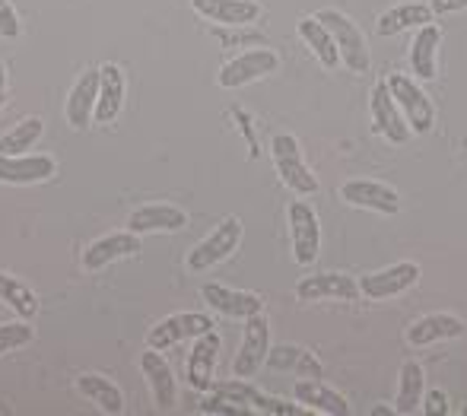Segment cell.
<instances>
[{
  "mask_svg": "<svg viewBox=\"0 0 467 416\" xmlns=\"http://www.w3.org/2000/svg\"><path fill=\"white\" fill-rule=\"evenodd\" d=\"M318 19L327 26V32L334 36L337 42V51H340V64L353 74H366L369 70V45H366V36L357 29L350 16L337 10H321Z\"/></svg>",
  "mask_w": 467,
  "mask_h": 416,
  "instance_id": "cell-1",
  "label": "cell"
},
{
  "mask_svg": "<svg viewBox=\"0 0 467 416\" xmlns=\"http://www.w3.org/2000/svg\"><path fill=\"white\" fill-rule=\"evenodd\" d=\"M271 153H274V166H277V175L280 182L286 184L289 191L296 194H315L318 191V178L312 175V169L306 166L302 160V150H299V140L293 134H277L271 140Z\"/></svg>",
  "mask_w": 467,
  "mask_h": 416,
  "instance_id": "cell-2",
  "label": "cell"
},
{
  "mask_svg": "<svg viewBox=\"0 0 467 416\" xmlns=\"http://www.w3.org/2000/svg\"><path fill=\"white\" fill-rule=\"evenodd\" d=\"M385 83H388V89H391V99L398 102L400 115H404L407 124H410V130H417V134H430L432 124H436V109H432L430 96H426V92L404 74H391Z\"/></svg>",
  "mask_w": 467,
  "mask_h": 416,
  "instance_id": "cell-3",
  "label": "cell"
},
{
  "mask_svg": "<svg viewBox=\"0 0 467 416\" xmlns=\"http://www.w3.org/2000/svg\"><path fill=\"white\" fill-rule=\"evenodd\" d=\"M242 242V220L239 216H226L201 245H194L188 251V270L201 274V270H210L213 264L226 261Z\"/></svg>",
  "mask_w": 467,
  "mask_h": 416,
  "instance_id": "cell-4",
  "label": "cell"
},
{
  "mask_svg": "<svg viewBox=\"0 0 467 416\" xmlns=\"http://www.w3.org/2000/svg\"><path fill=\"white\" fill-rule=\"evenodd\" d=\"M267 353H271V328H267V318L261 312L245 318V334H242V347L233 359V372L239 379H254L267 362Z\"/></svg>",
  "mask_w": 467,
  "mask_h": 416,
  "instance_id": "cell-5",
  "label": "cell"
},
{
  "mask_svg": "<svg viewBox=\"0 0 467 416\" xmlns=\"http://www.w3.org/2000/svg\"><path fill=\"white\" fill-rule=\"evenodd\" d=\"M289 245H293L296 264H315L321 248V226L315 210L306 201H293L289 203Z\"/></svg>",
  "mask_w": 467,
  "mask_h": 416,
  "instance_id": "cell-6",
  "label": "cell"
},
{
  "mask_svg": "<svg viewBox=\"0 0 467 416\" xmlns=\"http://www.w3.org/2000/svg\"><path fill=\"white\" fill-rule=\"evenodd\" d=\"M277 68H280V57L271 48H252L245 55L233 57L229 64H223L216 83L223 89H239V86H248L267 74H277Z\"/></svg>",
  "mask_w": 467,
  "mask_h": 416,
  "instance_id": "cell-7",
  "label": "cell"
},
{
  "mask_svg": "<svg viewBox=\"0 0 467 416\" xmlns=\"http://www.w3.org/2000/svg\"><path fill=\"white\" fill-rule=\"evenodd\" d=\"M213 331V321H210V315L203 312H179V315H169V318H162L156 328H150L147 334V347L153 349H169L175 347V343L188 340V337H201Z\"/></svg>",
  "mask_w": 467,
  "mask_h": 416,
  "instance_id": "cell-8",
  "label": "cell"
},
{
  "mask_svg": "<svg viewBox=\"0 0 467 416\" xmlns=\"http://www.w3.org/2000/svg\"><path fill=\"white\" fill-rule=\"evenodd\" d=\"M340 197H344L350 207L375 210V213H385V216H394L400 210L398 191L381 182H369V178H353V182L340 184Z\"/></svg>",
  "mask_w": 467,
  "mask_h": 416,
  "instance_id": "cell-9",
  "label": "cell"
},
{
  "mask_svg": "<svg viewBox=\"0 0 467 416\" xmlns=\"http://www.w3.org/2000/svg\"><path fill=\"white\" fill-rule=\"evenodd\" d=\"M420 280V267L413 261H400L391 264L385 270H375V274L366 276L359 283V293L369 296V299H391V296H400L407 289H413Z\"/></svg>",
  "mask_w": 467,
  "mask_h": 416,
  "instance_id": "cell-10",
  "label": "cell"
},
{
  "mask_svg": "<svg viewBox=\"0 0 467 416\" xmlns=\"http://www.w3.org/2000/svg\"><path fill=\"white\" fill-rule=\"evenodd\" d=\"M369 111H372L375 134H381L385 140H391V143H407V137H410V124H407V118L400 115V109H398V102L391 99L388 83H379L372 89Z\"/></svg>",
  "mask_w": 467,
  "mask_h": 416,
  "instance_id": "cell-11",
  "label": "cell"
},
{
  "mask_svg": "<svg viewBox=\"0 0 467 416\" xmlns=\"http://www.w3.org/2000/svg\"><path fill=\"white\" fill-rule=\"evenodd\" d=\"M191 6L197 16L226 29H245L261 16V6L254 0H191Z\"/></svg>",
  "mask_w": 467,
  "mask_h": 416,
  "instance_id": "cell-12",
  "label": "cell"
},
{
  "mask_svg": "<svg viewBox=\"0 0 467 416\" xmlns=\"http://www.w3.org/2000/svg\"><path fill=\"white\" fill-rule=\"evenodd\" d=\"M296 296L302 302H321V299H344L353 302L359 296V283L347 274H315V276H302L296 283Z\"/></svg>",
  "mask_w": 467,
  "mask_h": 416,
  "instance_id": "cell-13",
  "label": "cell"
},
{
  "mask_svg": "<svg viewBox=\"0 0 467 416\" xmlns=\"http://www.w3.org/2000/svg\"><path fill=\"white\" fill-rule=\"evenodd\" d=\"M57 162L51 156H4L0 153V184H38L55 178Z\"/></svg>",
  "mask_w": 467,
  "mask_h": 416,
  "instance_id": "cell-14",
  "label": "cell"
},
{
  "mask_svg": "<svg viewBox=\"0 0 467 416\" xmlns=\"http://www.w3.org/2000/svg\"><path fill=\"white\" fill-rule=\"evenodd\" d=\"M203 302H207L213 312L226 315V318H252V315H261L265 312V302L261 296L254 293H239V289H229V286H220V283H207L201 289Z\"/></svg>",
  "mask_w": 467,
  "mask_h": 416,
  "instance_id": "cell-15",
  "label": "cell"
},
{
  "mask_svg": "<svg viewBox=\"0 0 467 416\" xmlns=\"http://www.w3.org/2000/svg\"><path fill=\"white\" fill-rule=\"evenodd\" d=\"M140 372H143V379H147L156 407H160V411H172L175 400H179V388H175V375H172V369H169V362L162 359V349L150 347L147 353L140 356Z\"/></svg>",
  "mask_w": 467,
  "mask_h": 416,
  "instance_id": "cell-16",
  "label": "cell"
},
{
  "mask_svg": "<svg viewBox=\"0 0 467 416\" xmlns=\"http://www.w3.org/2000/svg\"><path fill=\"white\" fill-rule=\"evenodd\" d=\"M216 356H220V334L207 331L194 337V347L188 353V385L194 391H210L213 388V369Z\"/></svg>",
  "mask_w": 467,
  "mask_h": 416,
  "instance_id": "cell-17",
  "label": "cell"
},
{
  "mask_svg": "<svg viewBox=\"0 0 467 416\" xmlns=\"http://www.w3.org/2000/svg\"><path fill=\"white\" fill-rule=\"evenodd\" d=\"M96 99H99V70H87L77 77L74 89L67 92L64 118L74 130H83L96 118Z\"/></svg>",
  "mask_w": 467,
  "mask_h": 416,
  "instance_id": "cell-18",
  "label": "cell"
},
{
  "mask_svg": "<svg viewBox=\"0 0 467 416\" xmlns=\"http://www.w3.org/2000/svg\"><path fill=\"white\" fill-rule=\"evenodd\" d=\"M140 251V235L137 233H111L96 239L93 245L83 251V267L87 270H102L111 261H121V257H134Z\"/></svg>",
  "mask_w": 467,
  "mask_h": 416,
  "instance_id": "cell-19",
  "label": "cell"
},
{
  "mask_svg": "<svg viewBox=\"0 0 467 416\" xmlns=\"http://www.w3.org/2000/svg\"><path fill=\"white\" fill-rule=\"evenodd\" d=\"M188 226V213L172 203H150V207H140L128 216V229L137 235L143 233H179V229Z\"/></svg>",
  "mask_w": 467,
  "mask_h": 416,
  "instance_id": "cell-20",
  "label": "cell"
},
{
  "mask_svg": "<svg viewBox=\"0 0 467 416\" xmlns=\"http://www.w3.org/2000/svg\"><path fill=\"white\" fill-rule=\"evenodd\" d=\"M293 398H296V404H302L306 411H315V413H327V416L350 413V404H347L334 388H327L321 379H299L293 385Z\"/></svg>",
  "mask_w": 467,
  "mask_h": 416,
  "instance_id": "cell-21",
  "label": "cell"
},
{
  "mask_svg": "<svg viewBox=\"0 0 467 416\" xmlns=\"http://www.w3.org/2000/svg\"><path fill=\"white\" fill-rule=\"evenodd\" d=\"M124 105V74L118 64L99 68V99H96V121L111 124Z\"/></svg>",
  "mask_w": 467,
  "mask_h": 416,
  "instance_id": "cell-22",
  "label": "cell"
},
{
  "mask_svg": "<svg viewBox=\"0 0 467 416\" xmlns=\"http://www.w3.org/2000/svg\"><path fill=\"white\" fill-rule=\"evenodd\" d=\"M442 48V29L436 23H426L417 29V38L410 45V68L417 80H432L436 77V57Z\"/></svg>",
  "mask_w": 467,
  "mask_h": 416,
  "instance_id": "cell-23",
  "label": "cell"
},
{
  "mask_svg": "<svg viewBox=\"0 0 467 416\" xmlns=\"http://www.w3.org/2000/svg\"><path fill=\"white\" fill-rule=\"evenodd\" d=\"M467 331L464 321L455 318V315H426V318L413 321L410 331H407V340L413 347H430V343H439V340H455Z\"/></svg>",
  "mask_w": 467,
  "mask_h": 416,
  "instance_id": "cell-24",
  "label": "cell"
},
{
  "mask_svg": "<svg viewBox=\"0 0 467 416\" xmlns=\"http://www.w3.org/2000/svg\"><path fill=\"white\" fill-rule=\"evenodd\" d=\"M77 391H80L89 404H96V411H102L109 416H121L124 413L121 388H118L111 379H105V375H96V372L80 375V379H77Z\"/></svg>",
  "mask_w": 467,
  "mask_h": 416,
  "instance_id": "cell-25",
  "label": "cell"
},
{
  "mask_svg": "<svg viewBox=\"0 0 467 416\" xmlns=\"http://www.w3.org/2000/svg\"><path fill=\"white\" fill-rule=\"evenodd\" d=\"M432 6L430 4H398L391 6V10H385L379 16V26H375V32L379 36H398V32H407V29H420V26L432 23Z\"/></svg>",
  "mask_w": 467,
  "mask_h": 416,
  "instance_id": "cell-26",
  "label": "cell"
},
{
  "mask_svg": "<svg viewBox=\"0 0 467 416\" xmlns=\"http://www.w3.org/2000/svg\"><path fill=\"white\" fill-rule=\"evenodd\" d=\"M267 366L280 369V372H296L299 379H321V362L315 359V353H308V349H302V347H293V343L271 347Z\"/></svg>",
  "mask_w": 467,
  "mask_h": 416,
  "instance_id": "cell-27",
  "label": "cell"
},
{
  "mask_svg": "<svg viewBox=\"0 0 467 416\" xmlns=\"http://www.w3.org/2000/svg\"><path fill=\"white\" fill-rule=\"evenodd\" d=\"M423 385H426V375L423 366L413 359H407L400 366V379H398V398H394V413L400 416H410L423 407Z\"/></svg>",
  "mask_w": 467,
  "mask_h": 416,
  "instance_id": "cell-28",
  "label": "cell"
},
{
  "mask_svg": "<svg viewBox=\"0 0 467 416\" xmlns=\"http://www.w3.org/2000/svg\"><path fill=\"white\" fill-rule=\"evenodd\" d=\"M299 38L312 48V55L325 64L327 70H334L340 64V51H337V42L334 36L327 32V26L321 23L318 16H306L299 19Z\"/></svg>",
  "mask_w": 467,
  "mask_h": 416,
  "instance_id": "cell-29",
  "label": "cell"
},
{
  "mask_svg": "<svg viewBox=\"0 0 467 416\" xmlns=\"http://www.w3.org/2000/svg\"><path fill=\"white\" fill-rule=\"evenodd\" d=\"M45 134V121L42 118H23L19 124H13L10 134L0 137V153L4 156H19L26 150L36 147V140Z\"/></svg>",
  "mask_w": 467,
  "mask_h": 416,
  "instance_id": "cell-30",
  "label": "cell"
},
{
  "mask_svg": "<svg viewBox=\"0 0 467 416\" xmlns=\"http://www.w3.org/2000/svg\"><path fill=\"white\" fill-rule=\"evenodd\" d=\"M0 302H6V306L13 308V312L19 315V318H36L38 312V299L36 293H32L26 283H19L16 276L10 274H0Z\"/></svg>",
  "mask_w": 467,
  "mask_h": 416,
  "instance_id": "cell-31",
  "label": "cell"
},
{
  "mask_svg": "<svg viewBox=\"0 0 467 416\" xmlns=\"http://www.w3.org/2000/svg\"><path fill=\"white\" fill-rule=\"evenodd\" d=\"M210 391L220 394V398H226V400H233V404H242V407H254L261 400L258 388L248 385V379H239V375H235L233 381H213Z\"/></svg>",
  "mask_w": 467,
  "mask_h": 416,
  "instance_id": "cell-32",
  "label": "cell"
},
{
  "mask_svg": "<svg viewBox=\"0 0 467 416\" xmlns=\"http://www.w3.org/2000/svg\"><path fill=\"white\" fill-rule=\"evenodd\" d=\"M36 340V331L23 321H13V325H0V356L13 353V349L26 347V343Z\"/></svg>",
  "mask_w": 467,
  "mask_h": 416,
  "instance_id": "cell-33",
  "label": "cell"
},
{
  "mask_svg": "<svg viewBox=\"0 0 467 416\" xmlns=\"http://www.w3.org/2000/svg\"><path fill=\"white\" fill-rule=\"evenodd\" d=\"M197 411H201V413H216V416H242V413H248V407L233 404V400H226V398H220V394H213V398L201 400V407H197Z\"/></svg>",
  "mask_w": 467,
  "mask_h": 416,
  "instance_id": "cell-34",
  "label": "cell"
},
{
  "mask_svg": "<svg viewBox=\"0 0 467 416\" xmlns=\"http://www.w3.org/2000/svg\"><path fill=\"white\" fill-rule=\"evenodd\" d=\"M0 36L4 38L19 36V16H16V10H13L10 0H0Z\"/></svg>",
  "mask_w": 467,
  "mask_h": 416,
  "instance_id": "cell-35",
  "label": "cell"
},
{
  "mask_svg": "<svg viewBox=\"0 0 467 416\" xmlns=\"http://www.w3.org/2000/svg\"><path fill=\"white\" fill-rule=\"evenodd\" d=\"M254 411H261V413H274V416H293V413H299V407L283 404V400H277V398H265V394H261V400H258V404H254Z\"/></svg>",
  "mask_w": 467,
  "mask_h": 416,
  "instance_id": "cell-36",
  "label": "cell"
},
{
  "mask_svg": "<svg viewBox=\"0 0 467 416\" xmlns=\"http://www.w3.org/2000/svg\"><path fill=\"white\" fill-rule=\"evenodd\" d=\"M426 416H439V413H449V398L442 391H430L423 398V407H420Z\"/></svg>",
  "mask_w": 467,
  "mask_h": 416,
  "instance_id": "cell-37",
  "label": "cell"
},
{
  "mask_svg": "<svg viewBox=\"0 0 467 416\" xmlns=\"http://www.w3.org/2000/svg\"><path fill=\"white\" fill-rule=\"evenodd\" d=\"M432 13L436 16H445V13H458V10H467V0H432Z\"/></svg>",
  "mask_w": 467,
  "mask_h": 416,
  "instance_id": "cell-38",
  "label": "cell"
},
{
  "mask_svg": "<svg viewBox=\"0 0 467 416\" xmlns=\"http://www.w3.org/2000/svg\"><path fill=\"white\" fill-rule=\"evenodd\" d=\"M6 105V68L0 64V111H4Z\"/></svg>",
  "mask_w": 467,
  "mask_h": 416,
  "instance_id": "cell-39",
  "label": "cell"
}]
</instances>
